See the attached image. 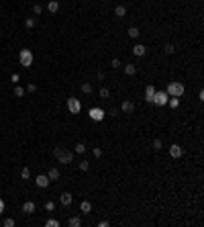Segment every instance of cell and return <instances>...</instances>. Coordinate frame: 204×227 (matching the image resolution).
<instances>
[{
  "label": "cell",
  "mask_w": 204,
  "mask_h": 227,
  "mask_svg": "<svg viewBox=\"0 0 204 227\" xmlns=\"http://www.w3.org/2000/svg\"><path fill=\"white\" fill-rule=\"evenodd\" d=\"M53 156H55V160H57L59 164H72V160H74V153L68 151L65 147H61V145L53 147Z\"/></svg>",
  "instance_id": "6da1fadb"
},
{
  "label": "cell",
  "mask_w": 204,
  "mask_h": 227,
  "mask_svg": "<svg viewBox=\"0 0 204 227\" xmlns=\"http://www.w3.org/2000/svg\"><path fill=\"white\" fill-rule=\"evenodd\" d=\"M184 90H186V88H184L182 82H170L165 92H167V96H178V98H180L184 94Z\"/></svg>",
  "instance_id": "7a4b0ae2"
},
{
  "label": "cell",
  "mask_w": 204,
  "mask_h": 227,
  "mask_svg": "<svg viewBox=\"0 0 204 227\" xmlns=\"http://www.w3.org/2000/svg\"><path fill=\"white\" fill-rule=\"evenodd\" d=\"M19 62H20V66H23V68H31V66H33V53H31L29 49H20Z\"/></svg>",
  "instance_id": "3957f363"
},
{
  "label": "cell",
  "mask_w": 204,
  "mask_h": 227,
  "mask_svg": "<svg viewBox=\"0 0 204 227\" xmlns=\"http://www.w3.org/2000/svg\"><path fill=\"white\" fill-rule=\"evenodd\" d=\"M68 110L72 113V115H78V113L82 110V103L78 100V98H74V96L68 98Z\"/></svg>",
  "instance_id": "277c9868"
},
{
  "label": "cell",
  "mask_w": 204,
  "mask_h": 227,
  "mask_svg": "<svg viewBox=\"0 0 204 227\" xmlns=\"http://www.w3.org/2000/svg\"><path fill=\"white\" fill-rule=\"evenodd\" d=\"M167 92H165V90H159V92H157L155 90V94H153V103L155 104H159V106H163V104H167Z\"/></svg>",
  "instance_id": "5b68a950"
},
{
  "label": "cell",
  "mask_w": 204,
  "mask_h": 227,
  "mask_svg": "<svg viewBox=\"0 0 204 227\" xmlns=\"http://www.w3.org/2000/svg\"><path fill=\"white\" fill-rule=\"evenodd\" d=\"M170 156H171L174 160H180V158L184 156V147H182V145H178V143H174V145L170 147Z\"/></svg>",
  "instance_id": "8992f818"
},
{
  "label": "cell",
  "mask_w": 204,
  "mask_h": 227,
  "mask_svg": "<svg viewBox=\"0 0 204 227\" xmlns=\"http://www.w3.org/2000/svg\"><path fill=\"white\" fill-rule=\"evenodd\" d=\"M90 119H92V121H102V119H104V110L102 109H90Z\"/></svg>",
  "instance_id": "52a82bcc"
},
{
  "label": "cell",
  "mask_w": 204,
  "mask_h": 227,
  "mask_svg": "<svg viewBox=\"0 0 204 227\" xmlns=\"http://www.w3.org/2000/svg\"><path fill=\"white\" fill-rule=\"evenodd\" d=\"M121 110H122V113H127V115H131V113L135 110V103H133V100H125V103L121 104Z\"/></svg>",
  "instance_id": "ba28073f"
},
{
  "label": "cell",
  "mask_w": 204,
  "mask_h": 227,
  "mask_svg": "<svg viewBox=\"0 0 204 227\" xmlns=\"http://www.w3.org/2000/svg\"><path fill=\"white\" fill-rule=\"evenodd\" d=\"M35 182H37V186H41V188H47V186H49V178L45 176V174L37 176V180H35Z\"/></svg>",
  "instance_id": "9c48e42d"
},
{
  "label": "cell",
  "mask_w": 204,
  "mask_h": 227,
  "mask_svg": "<svg viewBox=\"0 0 204 227\" xmlns=\"http://www.w3.org/2000/svg\"><path fill=\"white\" fill-rule=\"evenodd\" d=\"M153 94H155V86H147V88H145V100H147V103H153Z\"/></svg>",
  "instance_id": "30bf717a"
},
{
  "label": "cell",
  "mask_w": 204,
  "mask_h": 227,
  "mask_svg": "<svg viewBox=\"0 0 204 227\" xmlns=\"http://www.w3.org/2000/svg\"><path fill=\"white\" fill-rule=\"evenodd\" d=\"M23 213H27V215L35 213V203H33V200H27V203L23 205Z\"/></svg>",
  "instance_id": "8fae6325"
},
{
  "label": "cell",
  "mask_w": 204,
  "mask_h": 227,
  "mask_svg": "<svg viewBox=\"0 0 204 227\" xmlns=\"http://www.w3.org/2000/svg\"><path fill=\"white\" fill-rule=\"evenodd\" d=\"M47 10H49L51 14H55L57 10H59V2H57V0H51V2L47 4Z\"/></svg>",
  "instance_id": "7c38bea8"
},
{
  "label": "cell",
  "mask_w": 204,
  "mask_h": 227,
  "mask_svg": "<svg viewBox=\"0 0 204 227\" xmlns=\"http://www.w3.org/2000/svg\"><path fill=\"white\" fill-rule=\"evenodd\" d=\"M72 200H74V199H72V194H69V193L61 194V205H63V207H69V205H72Z\"/></svg>",
  "instance_id": "4fadbf2b"
},
{
  "label": "cell",
  "mask_w": 204,
  "mask_h": 227,
  "mask_svg": "<svg viewBox=\"0 0 204 227\" xmlns=\"http://www.w3.org/2000/svg\"><path fill=\"white\" fill-rule=\"evenodd\" d=\"M125 74H127V76H135L137 74V66H135V63H127V66H125Z\"/></svg>",
  "instance_id": "5bb4252c"
},
{
  "label": "cell",
  "mask_w": 204,
  "mask_h": 227,
  "mask_svg": "<svg viewBox=\"0 0 204 227\" xmlns=\"http://www.w3.org/2000/svg\"><path fill=\"white\" fill-rule=\"evenodd\" d=\"M133 53L141 57V55H145V53H147V49H145V45H135V47H133Z\"/></svg>",
  "instance_id": "9a60e30c"
},
{
  "label": "cell",
  "mask_w": 204,
  "mask_h": 227,
  "mask_svg": "<svg viewBox=\"0 0 204 227\" xmlns=\"http://www.w3.org/2000/svg\"><path fill=\"white\" fill-rule=\"evenodd\" d=\"M114 14L118 16V19L127 16V6H116V8H114Z\"/></svg>",
  "instance_id": "2e32d148"
},
{
  "label": "cell",
  "mask_w": 204,
  "mask_h": 227,
  "mask_svg": "<svg viewBox=\"0 0 204 227\" xmlns=\"http://www.w3.org/2000/svg\"><path fill=\"white\" fill-rule=\"evenodd\" d=\"M80 211H82V213H90V211H92L90 200H84V203H82V205H80Z\"/></svg>",
  "instance_id": "e0dca14e"
},
{
  "label": "cell",
  "mask_w": 204,
  "mask_h": 227,
  "mask_svg": "<svg viewBox=\"0 0 204 227\" xmlns=\"http://www.w3.org/2000/svg\"><path fill=\"white\" fill-rule=\"evenodd\" d=\"M47 178L49 180H57V178H59V170H57V168H51L49 174H47Z\"/></svg>",
  "instance_id": "ac0fdd59"
},
{
  "label": "cell",
  "mask_w": 204,
  "mask_h": 227,
  "mask_svg": "<svg viewBox=\"0 0 204 227\" xmlns=\"http://www.w3.org/2000/svg\"><path fill=\"white\" fill-rule=\"evenodd\" d=\"M127 33H129V37H131V39H137V37L141 35V31H139V29H137V27H131L129 31H127Z\"/></svg>",
  "instance_id": "d6986e66"
},
{
  "label": "cell",
  "mask_w": 204,
  "mask_h": 227,
  "mask_svg": "<svg viewBox=\"0 0 204 227\" xmlns=\"http://www.w3.org/2000/svg\"><path fill=\"white\" fill-rule=\"evenodd\" d=\"M92 90H94V88H92V84H90V82L82 84V92H84V94H92Z\"/></svg>",
  "instance_id": "ffe728a7"
},
{
  "label": "cell",
  "mask_w": 204,
  "mask_h": 227,
  "mask_svg": "<svg viewBox=\"0 0 204 227\" xmlns=\"http://www.w3.org/2000/svg\"><path fill=\"white\" fill-rule=\"evenodd\" d=\"M163 51H165L167 55H171L174 51H176V45H171V43H165V45H163Z\"/></svg>",
  "instance_id": "44dd1931"
},
{
  "label": "cell",
  "mask_w": 204,
  "mask_h": 227,
  "mask_svg": "<svg viewBox=\"0 0 204 227\" xmlns=\"http://www.w3.org/2000/svg\"><path fill=\"white\" fill-rule=\"evenodd\" d=\"M78 168H80L82 172H86V170H90V162L88 160H82L80 164H78Z\"/></svg>",
  "instance_id": "7402d4cb"
},
{
  "label": "cell",
  "mask_w": 204,
  "mask_h": 227,
  "mask_svg": "<svg viewBox=\"0 0 204 227\" xmlns=\"http://www.w3.org/2000/svg\"><path fill=\"white\" fill-rule=\"evenodd\" d=\"M72 227H80L82 225V221H80V217H69V221H68Z\"/></svg>",
  "instance_id": "603a6c76"
},
{
  "label": "cell",
  "mask_w": 204,
  "mask_h": 227,
  "mask_svg": "<svg viewBox=\"0 0 204 227\" xmlns=\"http://www.w3.org/2000/svg\"><path fill=\"white\" fill-rule=\"evenodd\" d=\"M23 94H25V88H20V86H14V96L20 98Z\"/></svg>",
  "instance_id": "cb8c5ba5"
},
{
  "label": "cell",
  "mask_w": 204,
  "mask_h": 227,
  "mask_svg": "<svg viewBox=\"0 0 204 227\" xmlns=\"http://www.w3.org/2000/svg\"><path fill=\"white\" fill-rule=\"evenodd\" d=\"M45 225H47V227H59V221H55V219H47V221H45Z\"/></svg>",
  "instance_id": "d4e9b609"
},
{
  "label": "cell",
  "mask_w": 204,
  "mask_h": 227,
  "mask_svg": "<svg viewBox=\"0 0 204 227\" xmlns=\"http://www.w3.org/2000/svg\"><path fill=\"white\" fill-rule=\"evenodd\" d=\"M35 25H37V21H35V19H27V21H25V27H27V29H33Z\"/></svg>",
  "instance_id": "484cf974"
},
{
  "label": "cell",
  "mask_w": 204,
  "mask_h": 227,
  "mask_svg": "<svg viewBox=\"0 0 204 227\" xmlns=\"http://www.w3.org/2000/svg\"><path fill=\"white\" fill-rule=\"evenodd\" d=\"M100 98H110V90L108 88H100Z\"/></svg>",
  "instance_id": "4316f807"
},
{
  "label": "cell",
  "mask_w": 204,
  "mask_h": 227,
  "mask_svg": "<svg viewBox=\"0 0 204 227\" xmlns=\"http://www.w3.org/2000/svg\"><path fill=\"white\" fill-rule=\"evenodd\" d=\"M163 147V143H161V139H155V141H153V150L155 151H159Z\"/></svg>",
  "instance_id": "83f0119b"
},
{
  "label": "cell",
  "mask_w": 204,
  "mask_h": 227,
  "mask_svg": "<svg viewBox=\"0 0 204 227\" xmlns=\"http://www.w3.org/2000/svg\"><path fill=\"white\" fill-rule=\"evenodd\" d=\"M84 151H86V145H84V143L76 145V153H84Z\"/></svg>",
  "instance_id": "f1b7e54d"
},
{
  "label": "cell",
  "mask_w": 204,
  "mask_h": 227,
  "mask_svg": "<svg viewBox=\"0 0 204 227\" xmlns=\"http://www.w3.org/2000/svg\"><path fill=\"white\" fill-rule=\"evenodd\" d=\"M2 225H4V227H14V219H4V221H2Z\"/></svg>",
  "instance_id": "f546056e"
},
{
  "label": "cell",
  "mask_w": 204,
  "mask_h": 227,
  "mask_svg": "<svg viewBox=\"0 0 204 227\" xmlns=\"http://www.w3.org/2000/svg\"><path fill=\"white\" fill-rule=\"evenodd\" d=\"M33 13H35V14H41V13H43V6H41V4H35V6H33Z\"/></svg>",
  "instance_id": "4dcf8cb0"
},
{
  "label": "cell",
  "mask_w": 204,
  "mask_h": 227,
  "mask_svg": "<svg viewBox=\"0 0 204 227\" xmlns=\"http://www.w3.org/2000/svg\"><path fill=\"white\" fill-rule=\"evenodd\" d=\"M20 176H23V178H29V176H31V170H29V168H23Z\"/></svg>",
  "instance_id": "1f68e13d"
},
{
  "label": "cell",
  "mask_w": 204,
  "mask_h": 227,
  "mask_svg": "<svg viewBox=\"0 0 204 227\" xmlns=\"http://www.w3.org/2000/svg\"><path fill=\"white\" fill-rule=\"evenodd\" d=\"M45 209H47V211H53V209H55V205L51 203V200H47V203H45Z\"/></svg>",
  "instance_id": "d6a6232c"
},
{
  "label": "cell",
  "mask_w": 204,
  "mask_h": 227,
  "mask_svg": "<svg viewBox=\"0 0 204 227\" xmlns=\"http://www.w3.org/2000/svg\"><path fill=\"white\" fill-rule=\"evenodd\" d=\"M110 66H112V68H121V62H118V59H116V57H114V59L110 62Z\"/></svg>",
  "instance_id": "836d02e7"
},
{
  "label": "cell",
  "mask_w": 204,
  "mask_h": 227,
  "mask_svg": "<svg viewBox=\"0 0 204 227\" xmlns=\"http://www.w3.org/2000/svg\"><path fill=\"white\" fill-rule=\"evenodd\" d=\"M94 156H96V158H102V150H100V147H94Z\"/></svg>",
  "instance_id": "e575fe53"
},
{
  "label": "cell",
  "mask_w": 204,
  "mask_h": 227,
  "mask_svg": "<svg viewBox=\"0 0 204 227\" xmlns=\"http://www.w3.org/2000/svg\"><path fill=\"white\" fill-rule=\"evenodd\" d=\"M96 78H98V80H104L106 76H104V72H102V70H98V74H96Z\"/></svg>",
  "instance_id": "d590c367"
},
{
  "label": "cell",
  "mask_w": 204,
  "mask_h": 227,
  "mask_svg": "<svg viewBox=\"0 0 204 227\" xmlns=\"http://www.w3.org/2000/svg\"><path fill=\"white\" fill-rule=\"evenodd\" d=\"M35 90H37V86H35V84H29V86H27V92H35Z\"/></svg>",
  "instance_id": "8d00e7d4"
},
{
  "label": "cell",
  "mask_w": 204,
  "mask_h": 227,
  "mask_svg": "<svg viewBox=\"0 0 204 227\" xmlns=\"http://www.w3.org/2000/svg\"><path fill=\"white\" fill-rule=\"evenodd\" d=\"M110 117H118V109H110Z\"/></svg>",
  "instance_id": "74e56055"
},
{
  "label": "cell",
  "mask_w": 204,
  "mask_h": 227,
  "mask_svg": "<svg viewBox=\"0 0 204 227\" xmlns=\"http://www.w3.org/2000/svg\"><path fill=\"white\" fill-rule=\"evenodd\" d=\"M10 80H12V82H19V80H20V76H19V74H12V78H10Z\"/></svg>",
  "instance_id": "f35d334b"
},
{
  "label": "cell",
  "mask_w": 204,
  "mask_h": 227,
  "mask_svg": "<svg viewBox=\"0 0 204 227\" xmlns=\"http://www.w3.org/2000/svg\"><path fill=\"white\" fill-rule=\"evenodd\" d=\"M4 213V200H0V215Z\"/></svg>",
  "instance_id": "ab89813d"
}]
</instances>
